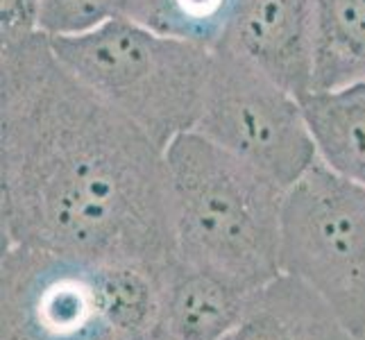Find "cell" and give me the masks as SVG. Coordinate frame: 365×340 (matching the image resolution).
<instances>
[{"label": "cell", "mask_w": 365, "mask_h": 340, "mask_svg": "<svg viewBox=\"0 0 365 340\" xmlns=\"http://www.w3.org/2000/svg\"><path fill=\"white\" fill-rule=\"evenodd\" d=\"M163 157L178 259L245 293L279 277L286 188L195 130Z\"/></svg>", "instance_id": "2"}, {"label": "cell", "mask_w": 365, "mask_h": 340, "mask_svg": "<svg viewBox=\"0 0 365 340\" xmlns=\"http://www.w3.org/2000/svg\"><path fill=\"white\" fill-rule=\"evenodd\" d=\"M313 89L365 82V0H311Z\"/></svg>", "instance_id": "11"}, {"label": "cell", "mask_w": 365, "mask_h": 340, "mask_svg": "<svg viewBox=\"0 0 365 340\" xmlns=\"http://www.w3.org/2000/svg\"><path fill=\"white\" fill-rule=\"evenodd\" d=\"M39 7L41 0H3L0 25L3 41H16L39 32Z\"/></svg>", "instance_id": "14"}, {"label": "cell", "mask_w": 365, "mask_h": 340, "mask_svg": "<svg viewBox=\"0 0 365 340\" xmlns=\"http://www.w3.org/2000/svg\"><path fill=\"white\" fill-rule=\"evenodd\" d=\"M318 159L365 188V82L302 98Z\"/></svg>", "instance_id": "10"}, {"label": "cell", "mask_w": 365, "mask_h": 340, "mask_svg": "<svg viewBox=\"0 0 365 340\" xmlns=\"http://www.w3.org/2000/svg\"><path fill=\"white\" fill-rule=\"evenodd\" d=\"M220 46L232 48L299 98L313 89L311 0H236Z\"/></svg>", "instance_id": "7"}, {"label": "cell", "mask_w": 365, "mask_h": 340, "mask_svg": "<svg viewBox=\"0 0 365 340\" xmlns=\"http://www.w3.org/2000/svg\"><path fill=\"white\" fill-rule=\"evenodd\" d=\"M222 340H356L336 311L291 274L247 295L241 320Z\"/></svg>", "instance_id": "9"}, {"label": "cell", "mask_w": 365, "mask_h": 340, "mask_svg": "<svg viewBox=\"0 0 365 340\" xmlns=\"http://www.w3.org/2000/svg\"><path fill=\"white\" fill-rule=\"evenodd\" d=\"M282 272L313 288L349 331L365 329V188L318 159L286 188Z\"/></svg>", "instance_id": "5"}, {"label": "cell", "mask_w": 365, "mask_h": 340, "mask_svg": "<svg viewBox=\"0 0 365 340\" xmlns=\"http://www.w3.org/2000/svg\"><path fill=\"white\" fill-rule=\"evenodd\" d=\"M236 0H125V16L188 43L218 48L227 36Z\"/></svg>", "instance_id": "12"}, {"label": "cell", "mask_w": 365, "mask_h": 340, "mask_svg": "<svg viewBox=\"0 0 365 340\" xmlns=\"http://www.w3.org/2000/svg\"><path fill=\"white\" fill-rule=\"evenodd\" d=\"M247 295L178 259L159 279L155 340H222L241 320Z\"/></svg>", "instance_id": "8"}, {"label": "cell", "mask_w": 365, "mask_h": 340, "mask_svg": "<svg viewBox=\"0 0 365 340\" xmlns=\"http://www.w3.org/2000/svg\"><path fill=\"white\" fill-rule=\"evenodd\" d=\"M195 132L284 188L318 161L302 98L227 46L213 48Z\"/></svg>", "instance_id": "6"}, {"label": "cell", "mask_w": 365, "mask_h": 340, "mask_svg": "<svg viewBox=\"0 0 365 340\" xmlns=\"http://www.w3.org/2000/svg\"><path fill=\"white\" fill-rule=\"evenodd\" d=\"M50 43L73 78L138 125L161 150L195 130L211 48L155 32L128 16Z\"/></svg>", "instance_id": "4"}, {"label": "cell", "mask_w": 365, "mask_h": 340, "mask_svg": "<svg viewBox=\"0 0 365 340\" xmlns=\"http://www.w3.org/2000/svg\"><path fill=\"white\" fill-rule=\"evenodd\" d=\"M163 270L3 247L0 340H153Z\"/></svg>", "instance_id": "3"}, {"label": "cell", "mask_w": 365, "mask_h": 340, "mask_svg": "<svg viewBox=\"0 0 365 340\" xmlns=\"http://www.w3.org/2000/svg\"><path fill=\"white\" fill-rule=\"evenodd\" d=\"M356 340H365V329H363V331H361V334L356 336Z\"/></svg>", "instance_id": "15"}, {"label": "cell", "mask_w": 365, "mask_h": 340, "mask_svg": "<svg viewBox=\"0 0 365 340\" xmlns=\"http://www.w3.org/2000/svg\"><path fill=\"white\" fill-rule=\"evenodd\" d=\"M0 177L3 247L178 261L163 150L73 78L43 32L0 50Z\"/></svg>", "instance_id": "1"}, {"label": "cell", "mask_w": 365, "mask_h": 340, "mask_svg": "<svg viewBox=\"0 0 365 340\" xmlns=\"http://www.w3.org/2000/svg\"><path fill=\"white\" fill-rule=\"evenodd\" d=\"M153 340H155V338H153Z\"/></svg>", "instance_id": "16"}, {"label": "cell", "mask_w": 365, "mask_h": 340, "mask_svg": "<svg viewBox=\"0 0 365 340\" xmlns=\"http://www.w3.org/2000/svg\"><path fill=\"white\" fill-rule=\"evenodd\" d=\"M125 16V0H41L39 32L48 39L86 34Z\"/></svg>", "instance_id": "13"}]
</instances>
